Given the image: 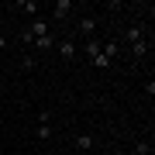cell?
<instances>
[{
	"mask_svg": "<svg viewBox=\"0 0 155 155\" xmlns=\"http://www.w3.org/2000/svg\"><path fill=\"white\" fill-rule=\"evenodd\" d=\"M28 35H31V38H45V35H52V21H48V17H35V21H31V28H28Z\"/></svg>",
	"mask_w": 155,
	"mask_h": 155,
	"instance_id": "obj_1",
	"label": "cell"
},
{
	"mask_svg": "<svg viewBox=\"0 0 155 155\" xmlns=\"http://www.w3.org/2000/svg\"><path fill=\"white\" fill-rule=\"evenodd\" d=\"M55 48H59V55L66 59V62H72V59L79 55V48H76V38H59V41H55Z\"/></svg>",
	"mask_w": 155,
	"mask_h": 155,
	"instance_id": "obj_2",
	"label": "cell"
},
{
	"mask_svg": "<svg viewBox=\"0 0 155 155\" xmlns=\"http://www.w3.org/2000/svg\"><path fill=\"white\" fill-rule=\"evenodd\" d=\"M72 11H76V4H72V0H55V7H52V21H66Z\"/></svg>",
	"mask_w": 155,
	"mask_h": 155,
	"instance_id": "obj_3",
	"label": "cell"
},
{
	"mask_svg": "<svg viewBox=\"0 0 155 155\" xmlns=\"http://www.w3.org/2000/svg\"><path fill=\"white\" fill-rule=\"evenodd\" d=\"M121 41H124V45H134V41H145V24H131V28H124V35H121Z\"/></svg>",
	"mask_w": 155,
	"mask_h": 155,
	"instance_id": "obj_4",
	"label": "cell"
},
{
	"mask_svg": "<svg viewBox=\"0 0 155 155\" xmlns=\"http://www.w3.org/2000/svg\"><path fill=\"white\" fill-rule=\"evenodd\" d=\"M76 31L83 35V38H86V35H93V31H97V17H79V24H76Z\"/></svg>",
	"mask_w": 155,
	"mask_h": 155,
	"instance_id": "obj_5",
	"label": "cell"
},
{
	"mask_svg": "<svg viewBox=\"0 0 155 155\" xmlns=\"http://www.w3.org/2000/svg\"><path fill=\"white\" fill-rule=\"evenodd\" d=\"M55 41H59V35H45V38H35L31 45H38L41 52H48V48H55Z\"/></svg>",
	"mask_w": 155,
	"mask_h": 155,
	"instance_id": "obj_6",
	"label": "cell"
},
{
	"mask_svg": "<svg viewBox=\"0 0 155 155\" xmlns=\"http://www.w3.org/2000/svg\"><path fill=\"white\" fill-rule=\"evenodd\" d=\"M17 11H24V14H31V17H38V4L35 0H21V4H14Z\"/></svg>",
	"mask_w": 155,
	"mask_h": 155,
	"instance_id": "obj_7",
	"label": "cell"
},
{
	"mask_svg": "<svg viewBox=\"0 0 155 155\" xmlns=\"http://www.w3.org/2000/svg\"><path fill=\"white\" fill-rule=\"evenodd\" d=\"M131 55L134 59H145V55H148V41H134L131 45Z\"/></svg>",
	"mask_w": 155,
	"mask_h": 155,
	"instance_id": "obj_8",
	"label": "cell"
},
{
	"mask_svg": "<svg viewBox=\"0 0 155 155\" xmlns=\"http://www.w3.org/2000/svg\"><path fill=\"white\" fill-rule=\"evenodd\" d=\"M83 48H86V55L93 59V55H100V48H104V45H100L97 38H86V45H83Z\"/></svg>",
	"mask_w": 155,
	"mask_h": 155,
	"instance_id": "obj_9",
	"label": "cell"
},
{
	"mask_svg": "<svg viewBox=\"0 0 155 155\" xmlns=\"http://www.w3.org/2000/svg\"><path fill=\"white\" fill-rule=\"evenodd\" d=\"M90 62H93L97 69H110V59L104 55V48H100V55H93V59H90Z\"/></svg>",
	"mask_w": 155,
	"mask_h": 155,
	"instance_id": "obj_10",
	"label": "cell"
},
{
	"mask_svg": "<svg viewBox=\"0 0 155 155\" xmlns=\"http://www.w3.org/2000/svg\"><path fill=\"white\" fill-rule=\"evenodd\" d=\"M76 148H93V134H76Z\"/></svg>",
	"mask_w": 155,
	"mask_h": 155,
	"instance_id": "obj_11",
	"label": "cell"
},
{
	"mask_svg": "<svg viewBox=\"0 0 155 155\" xmlns=\"http://www.w3.org/2000/svg\"><path fill=\"white\" fill-rule=\"evenodd\" d=\"M117 52H121V41H110V45H104V55L110 59V62H114V55H117Z\"/></svg>",
	"mask_w": 155,
	"mask_h": 155,
	"instance_id": "obj_12",
	"label": "cell"
},
{
	"mask_svg": "<svg viewBox=\"0 0 155 155\" xmlns=\"http://www.w3.org/2000/svg\"><path fill=\"white\" fill-rule=\"evenodd\" d=\"M134 155H152V145L148 141H134Z\"/></svg>",
	"mask_w": 155,
	"mask_h": 155,
	"instance_id": "obj_13",
	"label": "cell"
},
{
	"mask_svg": "<svg viewBox=\"0 0 155 155\" xmlns=\"http://www.w3.org/2000/svg\"><path fill=\"white\" fill-rule=\"evenodd\" d=\"M38 138H41V141L52 138V124H38Z\"/></svg>",
	"mask_w": 155,
	"mask_h": 155,
	"instance_id": "obj_14",
	"label": "cell"
},
{
	"mask_svg": "<svg viewBox=\"0 0 155 155\" xmlns=\"http://www.w3.org/2000/svg\"><path fill=\"white\" fill-rule=\"evenodd\" d=\"M7 48V38H4V35H0V52H4Z\"/></svg>",
	"mask_w": 155,
	"mask_h": 155,
	"instance_id": "obj_15",
	"label": "cell"
},
{
	"mask_svg": "<svg viewBox=\"0 0 155 155\" xmlns=\"http://www.w3.org/2000/svg\"><path fill=\"white\" fill-rule=\"evenodd\" d=\"M117 155H127V152H117Z\"/></svg>",
	"mask_w": 155,
	"mask_h": 155,
	"instance_id": "obj_16",
	"label": "cell"
}]
</instances>
